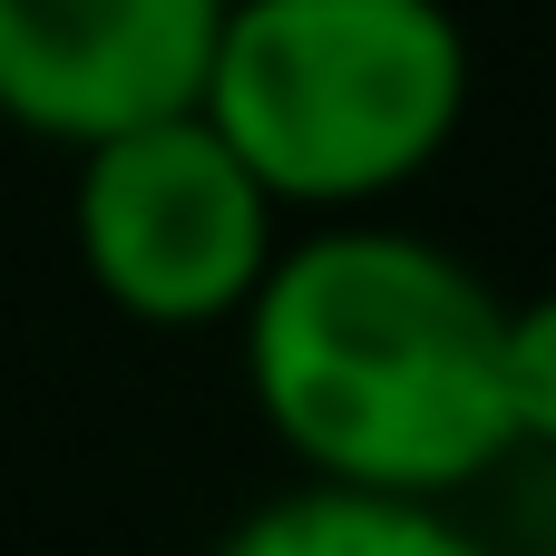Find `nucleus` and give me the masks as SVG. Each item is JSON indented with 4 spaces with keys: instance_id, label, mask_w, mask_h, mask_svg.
Listing matches in <instances>:
<instances>
[{
    "instance_id": "obj_1",
    "label": "nucleus",
    "mask_w": 556,
    "mask_h": 556,
    "mask_svg": "<svg viewBox=\"0 0 556 556\" xmlns=\"http://www.w3.org/2000/svg\"><path fill=\"white\" fill-rule=\"evenodd\" d=\"M498 293L430 235L332 225L274 244L244 293V371L274 440L313 479H371L459 498L508 440L498 401Z\"/></svg>"
},
{
    "instance_id": "obj_2",
    "label": "nucleus",
    "mask_w": 556,
    "mask_h": 556,
    "mask_svg": "<svg viewBox=\"0 0 556 556\" xmlns=\"http://www.w3.org/2000/svg\"><path fill=\"white\" fill-rule=\"evenodd\" d=\"M195 108L274 205H371L459 137L469 29L450 0H225Z\"/></svg>"
},
{
    "instance_id": "obj_3",
    "label": "nucleus",
    "mask_w": 556,
    "mask_h": 556,
    "mask_svg": "<svg viewBox=\"0 0 556 556\" xmlns=\"http://www.w3.org/2000/svg\"><path fill=\"white\" fill-rule=\"evenodd\" d=\"M68 235H78L88 283L127 323H156V332L235 323L254 274L283 244L264 176L225 147V127L205 108H166V117L88 137Z\"/></svg>"
},
{
    "instance_id": "obj_4",
    "label": "nucleus",
    "mask_w": 556,
    "mask_h": 556,
    "mask_svg": "<svg viewBox=\"0 0 556 556\" xmlns=\"http://www.w3.org/2000/svg\"><path fill=\"white\" fill-rule=\"evenodd\" d=\"M225 0H0V117L88 147L108 127L195 108Z\"/></svg>"
},
{
    "instance_id": "obj_5",
    "label": "nucleus",
    "mask_w": 556,
    "mask_h": 556,
    "mask_svg": "<svg viewBox=\"0 0 556 556\" xmlns=\"http://www.w3.org/2000/svg\"><path fill=\"white\" fill-rule=\"evenodd\" d=\"M244 556H459L469 528L450 518V498H410V489H371V479H303L293 498L254 508L235 528Z\"/></svg>"
},
{
    "instance_id": "obj_6",
    "label": "nucleus",
    "mask_w": 556,
    "mask_h": 556,
    "mask_svg": "<svg viewBox=\"0 0 556 556\" xmlns=\"http://www.w3.org/2000/svg\"><path fill=\"white\" fill-rule=\"evenodd\" d=\"M498 401L518 450H556V293L498 313Z\"/></svg>"
}]
</instances>
